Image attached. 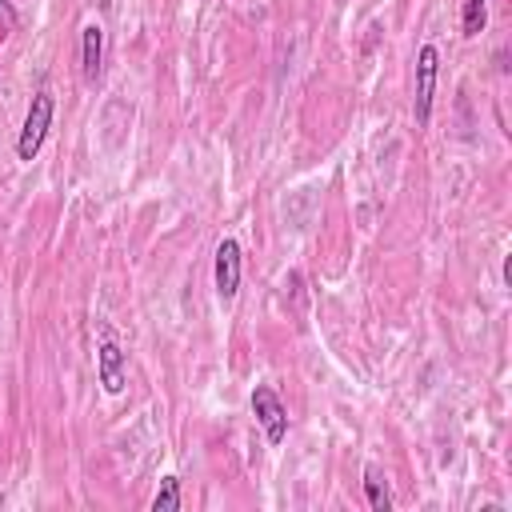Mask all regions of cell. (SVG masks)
<instances>
[{
  "label": "cell",
  "mask_w": 512,
  "mask_h": 512,
  "mask_svg": "<svg viewBox=\"0 0 512 512\" xmlns=\"http://www.w3.org/2000/svg\"><path fill=\"white\" fill-rule=\"evenodd\" d=\"M52 92L48 88H40L36 96H32V104H28V116H24V128H20V136H16V156L20 160H32L36 152H40V144H44V136H48V128H52Z\"/></svg>",
  "instance_id": "6da1fadb"
},
{
  "label": "cell",
  "mask_w": 512,
  "mask_h": 512,
  "mask_svg": "<svg viewBox=\"0 0 512 512\" xmlns=\"http://www.w3.org/2000/svg\"><path fill=\"white\" fill-rule=\"evenodd\" d=\"M252 416L264 428L268 444H284V436H288V408L276 396V388H268V384H256L252 388Z\"/></svg>",
  "instance_id": "7a4b0ae2"
},
{
  "label": "cell",
  "mask_w": 512,
  "mask_h": 512,
  "mask_svg": "<svg viewBox=\"0 0 512 512\" xmlns=\"http://www.w3.org/2000/svg\"><path fill=\"white\" fill-rule=\"evenodd\" d=\"M436 68H440V52H436V44H424V48L416 52V100H412V116H416V124H428V116H432Z\"/></svg>",
  "instance_id": "3957f363"
},
{
  "label": "cell",
  "mask_w": 512,
  "mask_h": 512,
  "mask_svg": "<svg viewBox=\"0 0 512 512\" xmlns=\"http://www.w3.org/2000/svg\"><path fill=\"white\" fill-rule=\"evenodd\" d=\"M244 256H240V244L232 240V236H224L220 244H216V296L224 300V304H232L236 300V292H240V264Z\"/></svg>",
  "instance_id": "277c9868"
},
{
  "label": "cell",
  "mask_w": 512,
  "mask_h": 512,
  "mask_svg": "<svg viewBox=\"0 0 512 512\" xmlns=\"http://www.w3.org/2000/svg\"><path fill=\"white\" fill-rule=\"evenodd\" d=\"M96 376H100V384H104L108 396H120L124 392V384H128V356H124V348L116 340H104L96 348Z\"/></svg>",
  "instance_id": "5b68a950"
},
{
  "label": "cell",
  "mask_w": 512,
  "mask_h": 512,
  "mask_svg": "<svg viewBox=\"0 0 512 512\" xmlns=\"http://www.w3.org/2000/svg\"><path fill=\"white\" fill-rule=\"evenodd\" d=\"M80 68H84L88 84L100 80V68H104V28L100 24H84L80 28Z\"/></svg>",
  "instance_id": "8992f818"
},
{
  "label": "cell",
  "mask_w": 512,
  "mask_h": 512,
  "mask_svg": "<svg viewBox=\"0 0 512 512\" xmlns=\"http://www.w3.org/2000/svg\"><path fill=\"white\" fill-rule=\"evenodd\" d=\"M364 496L372 512H392V492L384 484V472L376 464H364Z\"/></svg>",
  "instance_id": "52a82bcc"
},
{
  "label": "cell",
  "mask_w": 512,
  "mask_h": 512,
  "mask_svg": "<svg viewBox=\"0 0 512 512\" xmlns=\"http://www.w3.org/2000/svg\"><path fill=\"white\" fill-rule=\"evenodd\" d=\"M488 24V0H464L460 4V32L464 36H480Z\"/></svg>",
  "instance_id": "ba28073f"
},
{
  "label": "cell",
  "mask_w": 512,
  "mask_h": 512,
  "mask_svg": "<svg viewBox=\"0 0 512 512\" xmlns=\"http://www.w3.org/2000/svg\"><path fill=\"white\" fill-rule=\"evenodd\" d=\"M176 508H180V476H164L152 496V512H176Z\"/></svg>",
  "instance_id": "9c48e42d"
},
{
  "label": "cell",
  "mask_w": 512,
  "mask_h": 512,
  "mask_svg": "<svg viewBox=\"0 0 512 512\" xmlns=\"http://www.w3.org/2000/svg\"><path fill=\"white\" fill-rule=\"evenodd\" d=\"M0 20H4V24H8V28H12V24H16V12H12V8H8V4H4V0H0Z\"/></svg>",
  "instance_id": "30bf717a"
},
{
  "label": "cell",
  "mask_w": 512,
  "mask_h": 512,
  "mask_svg": "<svg viewBox=\"0 0 512 512\" xmlns=\"http://www.w3.org/2000/svg\"><path fill=\"white\" fill-rule=\"evenodd\" d=\"M96 4H100V8H104V12H108V8H112V0H96Z\"/></svg>",
  "instance_id": "8fae6325"
}]
</instances>
